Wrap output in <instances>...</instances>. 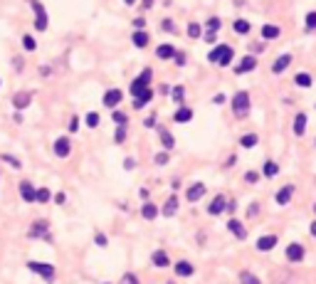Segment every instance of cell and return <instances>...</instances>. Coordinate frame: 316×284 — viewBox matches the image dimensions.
<instances>
[{
  "instance_id": "60",
  "label": "cell",
  "mask_w": 316,
  "mask_h": 284,
  "mask_svg": "<svg viewBox=\"0 0 316 284\" xmlns=\"http://www.w3.org/2000/svg\"><path fill=\"white\" fill-rule=\"evenodd\" d=\"M104 284H109V282H104Z\"/></svg>"
},
{
  "instance_id": "32",
  "label": "cell",
  "mask_w": 316,
  "mask_h": 284,
  "mask_svg": "<svg viewBox=\"0 0 316 284\" xmlns=\"http://www.w3.org/2000/svg\"><path fill=\"white\" fill-rule=\"evenodd\" d=\"M232 27H235L237 35H247V32H250V22H247V20H235Z\"/></svg>"
},
{
  "instance_id": "2",
  "label": "cell",
  "mask_w": 316,
  "mask_h": 284,
  "mask_svg": "<svg viewBox=\"0 0 316 284\" xmlns=\"http://www.w3.org/2000/svg\"><path fill=\"white\" fill-rule=\"evenodd\" d=\"M27 269L30 272H35V274H40L45 282H55L57 279V269H55V264H47V262H27Z\"/></svg>"
},
{
  "instance_id": "25",
  "label": "cell",
  "mask_w": 316,
  "mask_h": 284,
  "mask_svg": "<svg viewBox=\"0 0 316 284\" xmlns=\"http://www.w3.org/2000/svg\"><path fill=\"white\" fill-rule=\"evenodd\" d=\"M279 35H282V30L276 27V25H264V27H262V37H264V40H276Z\"/></svg>"
},
{
  "instance_id": "14",
  "label": "cell",
  "mask_w": 316,
  "mask_h": 284,
  "mask_svg": "<svg viewBox=\"0 0 316 284\" xmlns=\"http://www.w3.org/2000/svg\"><path fill=\"white\" fill-rule=\"evenodd\" d=\"M287 260H292V262H301V260H304V247L296 245V242H294V245H289V247H287Z\"/></svg>"
},
{
  "instance_id": "24",
  "label": "cell",
  "mask_w": 316,
  "mask_h": 284,
  "mask_svg": "<svg viewBox=\"0 0 316 284\" xmlns=\"http://www.w3.org/2000/svg\"><path fill=\"white\" fill-rule=\"evenodd\" d=\"M151 99H153V92H151V89H146L143 94L134 97V106H136V109H143V106H146V104H148Z\"/></svg>"
},
{
  "instance_id": "12",
  "label": "cell",
  "mask_w": 316,
  "mask_h": 284,
  "mask_svg": "<svg viewBox=\"0 0 316 284\" xmlns=\"http://www.w3.org/2000/svg\"><path fill=\"white\" fill-rule=\"evenodd\" d=\"M30 237H45V240H50V232H47V223H45V220L35 223V225L30 227Z\"/></svg>"
},
{
  "instance_id": "45",
  "label": "cell",
  "mask_w": 316,
  "mask_h": 284,
  "mask_svg": "<svg viewBox=\"0 0 316 284\" xmlns=\"http://www.w3.org/2000/svg\"><path fill=\"white\" fill-rule=\"evenodd\" d=\"M156 163H158V166H166V163H168V153H158V156H156Z\"/></svg>"
},
{
  "instance_id": "13",
  "label": "cell",
  "mask_w": 316,
  "mask_h": 284,
  "mask_svg": "<svg viewBox=\"0 0 316 284\" xmlns=\"http://www.w3.org/2000/svg\"><path fill=\"white\" fill-rule=\"evenodd\" d=\"M227 230H230V232H232L237 240H245V237H247V232H245V225H242L240 220H230V223H227Z\"/></svg>"
},
{
  "instance_id": "33",
  "label": "cell",
  "mask_w": 316,
  "mask_h": 284,
  "mask_svg": "<svg viewBox=\"0 0 316 284\" xmlns=\"http://www.w3.org/2000/svg\"><path fill=\"white\" fill-rule=\"evenodd\" d=\"M294 82H296L299 87H311V77H309L306 72H299V74L294 77Z\"/></svg>"
},
{
  "instance_id": "1",
  "label": "cell",
  "mask_w": 316,
  "mask_h": 284,
  "mask_svg": "<svg viewBox=\"0 0 316 284\" xmlns=\"http://www.w3.org/2000/svg\"><path fill=\"white\" fill-rule=\"evenodd\" d=\"M232 47L230 45H217L215 50H210V55H208V60L213 62V64H220V67H227L230 62H232Z\"/></svg>"
},
{
  "instance_id": "9",
  "label": "cell",
  "mask_w": 316,
  "mask_h": 284,
  "mask_svg": "<svg viewBox=\"0 0 316 284\" xmlns=\"http://www.w3.org/2000/svg\"><path fill=\"white\" fill-rule=\"evenodd\" d=\"M257 67V60L252 57V55H247L240 64H237V69H235V74H247V72H252Z\"/></svg>"
},
{
  "instance_id": "4",
  "label": "cell",
  "mask_w": 316,
  "mask_h": 284,
  "mask_svg": "<svg viewBox=\"0 0 316 284\" xmlns=\"http://www.w3.org/2000/svg\"><path fill=\"white\" fill-rule=\"evenodd\" d=\"M151 77H153V72L151 69H143L141 72V77H136L134 82H131V94L134 97H138V94H143L146 89H148V84H151Z\"/></svg>"
},
{
  "instance_id": "44",
  "label": "cell",
  "mask_w": 316,
  "mask_h": 284,
  "mask_svg": "<svg viewBox=\"0 0 316 284\" xmlns=\"http://www.w3.org/2000/svg\"><path fill=\"white\" fill-rule=\"evenodd\" d=\"M220 25H222V22H220V18H210V20H208V30H213V32H217V30H220Z\"/></svg>"
},
{
  "instance_id": "31",
  "label": "cell",
  "mask_w": 316,
  "mask_h": 284,
  "mask_svg": "<svg viewBox=\"0 0 316 284\" xmlns=\"http://www.w3.org/2000/svg\"><path fill=\"white\" fill-rule=\"evenodd\" d=\"M240 146H242V148H252V146H257V134H245V136L240 139Z\"/></svg>"
},
{
  "instance_id": "28",
  "label": "cell",
  "mask_w": 316,
  "mask_h": 284,
  "mask_svg": "<svg viewBox=\"0 0 316 284\" xmlns=\"http://www.w3.org/2000/svg\"><path fill=\"white\" fill-rule=\"evenodd\" d=\"M30 101H32L30 94H15V97H13V106H15V109H25Z\"/></svg>"
},
{
  "instance_id": "35",
  "label": "cell",
  "mask_w": 316,
  "mask_h": 284,
  "mask_svg": "<svg viewBox=\"0 0 316 284\" xmlns=\"http://www.w3.org/2000/svg\"><path fill=\"white\" fill-rule=\"evenodd\" d=\"M240 282H242V284H262L252 272H240Z\"/></svg>"
},
{
  "instance_id": "5",
  "label": "cell",
  "mask_w": 316,
  "mask_h": 284,
  "mask_svg": "<svg viewBox=\"0 0 316 284\" xmlns=\"http://www.w3.org/2000/svg\"><path fill=\"white\" fill-rule=\"evenodd\" d=\"M32 10H35V30L45 32L47 30V13H45V5L40 3V0H32Z\"/></svg>"
},
{
  "instance_id": "6",
  "label": "cell",
  "mask_w": 316,
  "mask_h": 284,
  "mask_svg": "<svg viewBox=\"0 0 316 284\" xmlns=\"http://www.w3.org/2000/svg\"><path fill=\"white\" fill-rule=\"evenodd\" d=\"M121 99H124L121 89H109V92L104 94V106L114 109V106H118V104H121Z\"/></svg>"
},
{
  "instance_id": "27",
  "label": "cell",
  "mask_w": 316,
  "mask_h": 284,
  "mask_svg": "<svg viewBox=\"0 0 316 284\" xmlns=\"http://www.w3.org/2000/svg\"><path fill=\"white\" fill-rule=\"evenodd\" d=\"M141 215H143L146 220H156V218H158V208L153 205V203H146V205L141 208Z\"/></svg>"
},
{
  "instance_id": "48",
  "label": "cell",
  "mask_w": 316,
  "mask_h": 284,
  "mask_svg": "<svg viewBox=\"0 0 316 284\" xmlns=\"http://www.w3.org/2000/svg\"><path fill=\"white\" fill-rule=\"evenodd\" d=\"M52 200L57 203V205H62V203L67 200V195H64V193H55V195H52Z\"/></svg>"
},
{
  "instance_id": "50",
  "label": "cell",
  "mask_w": 316,
  "mask_h": 284,
  "mask_svg": "<svg viewBox=\"0 0 316 284\" xmlns=\"http://www.w3.org/2000/svg\"><path fill=\"white\" fill-rule=\"evenodd\" d=\"M173 60H176V64H180V67L185 64V55H183V52H176V57H173Z\"/></svg>"
},
{
  "instance_id": "26",
  "label": "cell",
  "mask_w": 316,
  "mask_h": 284,
  "mask_svg": "<svg viewBox=\"0 0 316 284\" xmlns=\"http://www.w3.org/2000/svg\"><path fill=\"white\" fill-rule=\"evenodd\" d=\"M304 129H306V114H296V119H294V134L304 136Z\"/></svg>"
},
{
  "instance_id": "51",
  "label": "cell",
  "mask_w": 316,
  "mask_h": 284,
  "mask_svg": "<svg viewBox=\"0 0 316 284\" xmlns=\"http://www.w3.org/2000/svg\"><path fill=\"white\" fill-rule=\"evenodd\" d=\"M245 181H247V183H257V173H255V171H250V173L245 176Z\"/></svg>"
},
{
  "instance_id": "54",
  "label": "cell",
  "mask_w": 316,
  "mask_h": 284,
  "mask_svg": "<svg viewBox=\"0 0 316 284\" xmlns=\"http://www.w3.org/2000/svg\"><path fill=\"white\" fill-rule=\"evenodd\" d=\"M257 210H259V205L255 203V205H250V215H257Z\"/></svg>"
},
{
  "instance_id": "10",
  "label": "cell",
  "mask_w": 316,
  "mask_h": 284,
  "mask_svg": "<svg viewBox=\"0 0 316 284\" xmlns=\"http://www.w3.org/2000/svg\"><path fill=\"white\" fill-rule=\"evenodd\" d=\"M274 245H276V235H264V237L257 240V250L259 252H269Z\"/></svg>"
},
{
  "instance_id": "52",
  "label": "cell",
  "mask_w": 316,
  "mask_h": 284,
  "mask_svg": "<svg viewBox=\"0 0 316 284\" xmlns=\"http://www.w3.org/2000/svg\"><path fill=\"white\" fill-rule=\"evenodd\" d=\"M77 126H79V119L74 116V119L69 121V131H77Z\"/></svg>"
},
{
  "instance_id": "16",
  "label": "cell",
  "mask_w": 316,
  "mask_h": 284,
  "mask_svg": "<svg viewBox=\"0 0 316 284\" xmlns=\"http://www.w3.org/2000/svg\"><path fill=\"white\" fill-rule=\"evenodd\" d=\"M225 205H227V200H225V195H217L213 203H210V208H208V213L210 215H220L222 210H225Z\"/></svg>"
},
{
  "instance_id": "17",
  "label": "cell",
  "mask_w": 316,
  "mask_h": 284,
  "mask_svg": "<svg viewBox=\"0 0 316 284\" xmlns=\"http://www.w3.org/2000/svg\"><path fill=\"white\" fill-rule=\"evenodd\" d=\"M178 213V195H171L168 200H166V205H163V215L166 218H173Z\"/></svg>"
},
{
  "instance_id": "22",
  "label": "cell",
  "mask_w": 316,
  "mask_h": 284,
  "mask_svg": "<svg viewBox=\"0 0 316 284\" xmlns=\"http://www.w3.org/2000/svg\"><path fill=\"white\" fill-rule=\"evenodd\" d=\"M131 42L141 50V47H146L148 45V32H143V30H136L134 32V37H131Z\"/></svg>"
},
{
  "instance_id": "39",
  "label": "cell",
  "mask_w": 316,
  "mask_h": 284,
  "mask_svg": "<svg viewBox=\"0 0 316 284\" xmlns=\"http://www.w3.org/2000/svg\"><path fill=\"white\" fill-rule=\"evenodd\" d=\"M118 284H141V282H138V277H136L134 272H126V274L121 277V282H118Z\"/></svg>"
},
{
  "instance_id": "30",
  "label": "cell",
  "mask_w": 316,
  "mask_h": 284,
  "mask_svg": "<svg viewBox=\"0 0 316 284\" xmlns=\"http://www.w3.org/2000/svg\"><path fill=\"white\" fill-rule=\"evenodd\" d=\"M161 143H163L166 148H173V146H176L173 134H171V131H166V129H161Z\"/></svg>"
},
{
  "instance_id": "7",
  "label": "cell",
  "mask_w": 316,
  "mask_h": 284,
  "mask_svg": "<svg viewBox=\"0 0 316 284\" xmlns=\"http://www.w3.org/2000/svg\"><path fill=\"white\" fill-rule=\"evenodd\" d=\"M20 195H22L25 203H35V200H37V188H32L30 181H22V183H20Z\"/></svg>"
},
{
  "instance_id": "8",
  "label": "cell",
  "mask_w": 316,
  "mask_h": 284,
  "mask_svg": "<svg viewBox=\"0 0 316 284\" xmlns=\"http://www.w3.org/2000/svg\"><path fill=\"white\" fill-rule=\"evenodd\" d=\"M69 151H72V146H69V139H57L55 141V156H59V158H67L69 156Z\"/></svg>"
},
{
  "instance_id": "20",
  "label": "cell",
  "mask_w": 316,
  "mask_h": 284,
  "mask_svg": "<svg viewBox=\"0 0 316 284\" xmlns=\"http://www.w3.org/2000/svg\"><path fill=\"white\" fill-rule=\"evenodd\" d=\"M195 269H193V264L190 262H185V260H180V262H176V274L178 277H190Z\"/></svg>"
},
{
  "instance_id": "36",
  "label": "cell",
  "mask_w": 316,
  "mask_h": 284,
  "mask_svg": "<svg viewBox=\"0 0 316 284\" xmlns=\"http://www.w3.org/2000/svg\"><path fill=\"white\" fill-rule=\"evenodd\" d=\"M200 32H203V27L198 25V22H190V25H188V37L195 40V37H200Z\"/></svg>"
},
{
  "instance_id": "3",
  "label": "cell",
  "mask_w": 316,
  "mask_h": 284,
  "mask_svg": "<svg viewBox=\"0 0 316 284\" xmlns=\"http://www.w3.org/2000/svg\"><path fill=\"white\" fill-rule=\"evenodd\" d=\"M232 111H235V116H240V119L247 116V111H250V94L247 92H237L232 97Z\"/></svg>"
},
{
  "instance_id": "56",
  "label": "cell",
  "mask_w": 316,
  "mask_h": 284,
  "mask_svg": "<svg viewBox=\"0 0 316 284\" xmlns=\"http://www.w3.org/2000/svg\"><path fill=\"white\" fill-rule=\"evenodd\" d=\"M311 235L316 237V223H311Z\"/></svg>"
},
{
  "instance_id": "40",
  "label": "cell",
  "mask_w": 316,
  "mask_h": 284,
  "mask_svg": "<svg viewBox=\"0 0 316 284\" xmlns=\"http://www.w3.org/2000/svg\"><path fill=\"white\" fill-rule=\"evenodd\" d=\"M22 47H25L27 52H32V50L37 47V42H35V40H32L30 35H25V37H22Z\"/></svg>"
},
{
  "instance_id": "41",
  "label": "cell",
  "mask_w": 316,
  "mask_h": 284,
  "mask_svg": "<svg viewBox=\"0 0 316 284\" xmlns=\"http://www.w3.org/2000/svg\"><path fill=\"white\" fill-rule=\"evenodd\" d=\"M111 119H114V124H118V126H124V124H126V116H124L121 111H114Z\"/></svg>"
},
{
  "instance_id": "18",
  "label": "cell",
  "mask_w": 316,
  "mask_h": 284,
  "mask_svg": "<svg viewBox=\"0 0 316 284\" xmlns=\"http://www.w3.org/2000/svg\"><path fill=\"white\" fill-rule=\"evenodd\" d=\"M292 193H294V188H292V185L279 188V190H276V203H279V205H287V203L292 200Z\"/></svg>"
},
{
  "instance_id": "42",
  "label": "cell",
  "mask_w": 316,
  "mask_h": 284,
  "mask_svg": "<svg viewBox=\"0 0 316 284\" xmlns=\"http://www.w3.org/2000/svg\"><path fill=\"white\" fill-rule=\"evenodd\" d=\"M114 141H116V143H124V141H126V129H124V126H118V131H116Z\"/></svg>"
},
{
  "instance_id": "59",
  "label": "cell",
  "mask_w": 316,
  "mask_h": 284,
  "mask_svg": "<svg viewBox=\"0 0 316 284\" xmlns=\"http://www.w3.org/2000/svg\"><path fill=\"white\" fill-rule=\"evenodd\" d=\"M314 213H316V205H314Z\"/></svg>"
},
{
  "instance_id": "37",
  "label": "cell",
  "mask_w": 316,
  "mask_h": 284,
  "mask_svg": "<svg viewBox=\"0 0 316 284\" xmlns=\"http://www.w3.org/2000/svg\"><path fill=\"white\" fill-rule=\"evenodd\" d=\"M87 126H89V129H97V126H99V114H97V111H89V114H87Z\"/></svg>"
},
{
  "instance_id": "55",
  "label": "cell",
  "mask_w": 316,
  "mask_h": 284,
  "mask_svg": "<svg viewBox=\"0 0 316 284\" xmlns=\"http://www.w3.org/2000/svg\"><path fill=\"white\" fill-rule=\"evenodd\" d=\"M213 101H215V104H222V101H225V97H222V94H217V97H213Z\"/></svg>"
},
{
  "instance_id": "46",
  "label": "cell",
  "mask_w": 316,
  "mask_h": 284,
  "mask_svg": "<svg viewBox=\"0 0 316 284\" xmlns=\"http://www.w3.org/2000/svg\"><path fill=\"white\" fill-rule=\"evenodd\" d=\"M94 242H97V245H99V247H104V245H106V235H101V232H97V235H94Z\"/></svg>"
},
{
  "instance_id": "47",
  "label": "cell",
  "mask_w": 316,
  "mask_h": 284,
  "mask_svg": "<svg viewBox=\"0 0 316 284\" xmlns=\"http://www.w3.org/2000/svg\"><path fill=\"white\" fill-rule=\"evenodd\" d=\"M183 92H185L183 87H173V99H176V101H180V99H183Z\"/></svg>"
},
{
  "instance_id": "29",
  "label": "cell",
  "mask_w": 316,
  "mask_h": 284,
  "mask_svg": "<svg viewBox=\"0 0 316 284\" xmlns=\"http://www.w3.org/2000/svg\"><path fill=\"white\" fill-rule=\"evenodd\" d=\"M262 173H264L267 178H274L276 173H279V166H276L274 161H264V168H262Z\"/></svg>"
},
{
  "instance_id": "19",
  "label": "cell",
  "mask_w": 316,
  "mask_h": 284,
  "mask_svg": "<svg viewBox=\"0 0 316 284\" xmlns=\"http://www.w3.org/2000/svg\"><path fill=\"white\" fill-rule=\"evenodd\" d=\"M156 55H158V60H171V57H176V47L173 45H158Z\"/></svg>"
},
{
  "instance_id": "15",
  "label": "cell",
  "mask_w": 316,
  "mask_h": 284,
  "mask_svg": "<svg viewBox=\"0 0 316 284\" xmlns=\"http://www.w3.org/2000/svg\"><path fill=\"white\" fill-rule=\"evenodd\" d=\"M203 195H205V185H203V183H195V185H190V188H188V200H190V203L200 200Z\"/></svg>"
},
{
  "instance_id": "38",
  "label": "cell",
  "mask_w": 316,
  "mask_h": 284,
  "mask_svg": "<svg viewBox=\"0 0 316 284\" xmlns=\"http://www.w3.org/2000/svg\"><path fill=\"white\" fill-rule=\"evenodd\" d=\"M52 198V193L47 188H37V203H47Z\"/></svg>"
},
{
  "instance_id": "34",
  "label": "cell",
  "mask_w": 316,
  "mask_h": 284,
  "mask_svg": "<svg viewBox=\"0 0 316 284\" xmlns=\"http://www.w3.org/2000/svg\"><path fill=\"white\" fill-rule=\"evenodd\" d=\"M304 27H306V32L316 30V10H311V13L306 15V20H304Z\"/></svg>"
},
{
  "instance_id": "11",
  "label": "cell",
  "mask_w": 316,
  "mask_h": 284,
  "mask_svg": "<svg viewBox=\"0 0 316 284\" xmlns=\"http://www.w3.org/2000/svg\"><path fill=\"white\" fill-rule=\"evenodd\" d=\"M289 64H292V55H279V57H276V62L272 64V72L274 74H282Z\"/></svg>"
},
{
  "instance_id": "58",
  "label": "cell",
  "mask_w": 316,
  "mask_h": 284,
  "mask_svg": "<svg viewBox=\"0 0 316 284\" xmlns=\"http://www.w3.org/2000/svg\"><path fill=\"white\" fill-rule=\"evenodd\" d=\"M143 3H146V5H151V3H153V0H143Z\"/></svg>"
},
{
  "instance_id": "21",
  "label": "cell",
  "mask_w": 316,
  "mask_h": 284,
  "mask_svg": "<svg viewBox=\"0 0 316 284\" xmlns=\"http://www.w3.org/2000/svg\"><path fill=\"white\" fill-rule=\"evenodd\" d=\"M193 119V111L188 109V106H180L176 114H173V121H178V124H185V121H190Z\"/></svg>"
},
{
  "instance_id": "49",
  "label": "cell",
  "mask_w": 316,
  "mask_h": 284,
  "mask_svg": "<svg viewBox=\"0 0 316 284\" xmlns=\"http://www.w3.org/2000/svg\"><path fill=\"white\" fill-rule=\"evenodd\" d=\"M203 37L208 40V42H215V40H217V32H213V30H208V32H205Z\"/></svg>"
},
{
  "instance_id": "23",
  "label": "cell",
  "mask_w": 316,
  "mask_h": 284,
  "mask_svg": "<svg viewBox=\"0 0 316 284\" xmlns=\"http://www.w3.org/2000/svg\"><path fill=\"white\" fill-rule=\"evenodd\" d=\"M151 262H153L156 267H168V255H166L163 250H156V252L151 255Z\"/></svg>"
},
{
  "instance_id": "53",
  "label": "cell",
  "mask_w": 316,
  "mask_h": 284,
  "mask_svg": "<svg viewBox=\"0 0 316 284\" xmlns=\"http://www.w3.org/2000/svg\"><path fill=\"white\" fill-rule=\"evenodd\" d=\"M134 25H136V27H143V25H146V20H143V18H136V20H134Z\"/></svg>"
},
{
  "instance_id": "57",
  "label": "cell",
  "mask_w": 316,
  "mask_h": 284,
  "mask_svg": "<svg viewBox=\"0 0 316 284\" xmlns=\"http://www.w3.org/2000/svg\"><path fill=\"white\" fill-rule=\"evenodd\" d=\"M124 3H126V5H134V3H136V0H124Z\"/></svg>"
},
{
  "instance_id": "43",
  "label": "cell",
  "mask_w": 316,
  "mask_h": 284,
  "mask_svg": "<svg viewBox=\"0 0 316 284\" xmlns=\"http://www.w3.org/2000/svg\"><path fill=\"white\" fill-rule=\"evenodd\" d=\"M0 158H3L5 163H10L13 168H20V161H18V158H13V156H8V153H3V156H0Z\"/></svg>"
}]
</instances>
